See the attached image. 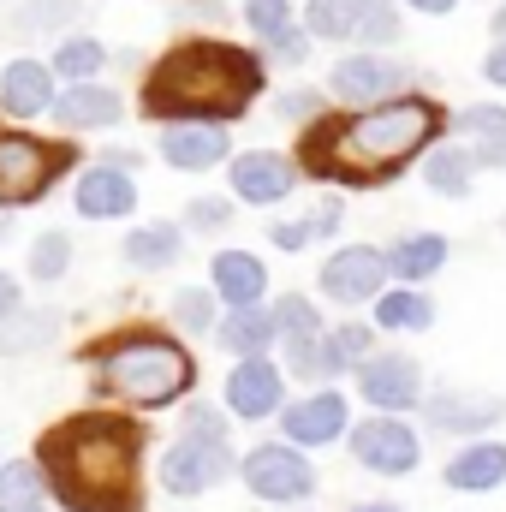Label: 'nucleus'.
<instances>
[{
	"label": "nucleus",
	"mask_w": 506,
	"mask_h": 512,
	"mask_svg": "<svg viewBox=\"0 0 506 512\" xmlns=\"http://www.w3.org/2000/svg\"><path fill=\"white\" fill-rule=\"evenodd\" d=\"M66 161H72L66 143H42L30 131H0V209L42 203L60 185Z\"/></svg>",
	"instance_id": "39448f33"
},
{
	"label": "nucleus",
	"mask_w": 506,
	"mask_h": 512,
	"mask_svg": "<svg viewBox=\"0 0 506 512\" xmlns=\"http://www.w3.org/2000/svg\"><path fill=\"white\" fill-rule=\"evenodd\" d=\"M423 417H429V429H441V435H483L489 423H501L506 417V399L495 393H453V387H441V393H429L423 399Z\"/></svg>",
	"instance_id": "f3484780"
},
{
	"label": "nucleus",
	"mask_w": 506,
	"mask_h": 512,
	"mask_svg": "<svg viewBox=\"0 0 506 512\" xmlns=\"http://www.w3.org/2000/svg\"><path fill=\"white\" fill-rule=\"evenodd\" d=\"M483 78H489L495 90H506V36L489 48V60H483Z\"/></svg>",
	"instance_id": "de8ad7c7"
},
{
	"label": "nucleus",
	"mask_w": 506,
	"mask_h": 512,
	"mask_svg": "<svg viewBox=\"0 0 506 512\" xmlns=\"http://www.w3.org/2000/svg\"><path fill=\"white\" fill-rule=\"evenodd\" d=\"M405 84H411V72H405L399 60H387L381 48L346 54V60H334V72H328V96H334V102H352V108L405 96Z\"/></svg>",
	"instance_id": "1a4fd4ad"
},
{
	"label": "nucleus",
	"mask_w": 506,
	"mask_h": 512,
	"mask_svg": "<svg viewBox=\"0 0 506 512\" xmlns=\"http://www.w3.org/2000/svg\"><path fill=\"white\" fill-rule=\"evenodd\" d=\"M239 477H245V489H251L256 501H268V507H304L310 495H316V465H310V453L298 447V441H262L251 447L245 459H239Z\"/></svg>",
	"instance_id": "0eeeda50"
},
{
	"label": "nucleus",
	"mask_w": 506,
	"mask_h": 512,
	"mask_svg": "<svg viewBox=\"0 0 506 512\" xmlns=\"http://www.w3.org/2000/svg\"><path fill=\"white\" fill-rule=\"evenodd\" d=\"M48 507V477L36 459H0V512H42Z\"/></svg>",
	"instance_id": "c85d7f7f"
},
{
	"label": "nucleus",
	"mask_w": 506,
	"mask_h": 512,
	"mask_svg": "<svg viewBox=\"0 0 506 512\" xmlns=\"http://www.w3.org/2000/svg\"><path fill=\"white\" fill-rule=\"evenodd\" d=\"M346 429H352V399L340 393V382L280 405V435L298 447H334V441H346Z\"/></svg>",
	"instance_id": "9d476101"
},
{
	"label": "nucleus",
	"mask_w": 506,
	"mask_h": 512,
	"mask_svg": "<svg viewBox=\"0 0 506 512\" xmlns=\"http://www.w3.org/2000/svg\"><path fill=\"white\" fill-rule=\"evenodd\" d=\"M453 137L471 149V161H477V167H506V108L477 102V108L453 114Z\"/></svg>",
	"instance_id": "5701e85b"
},
{
	"label": "nucleus",
	"mask_w": 506,
	"mask_h": 512,
	"mask_svg": "<svg viewBox=\"0 0 506 512\" xmlns=\"http://www.w3.org/2000/svg\"><path fill=\"white\" fill-rule=\"evenodd\" d=\"M72 203H78L84 221H126L131 209H137V185H131V173L108 167V161H96V167L78 173Z\"/></svg>",
	"instance_id": "a211bd4d"
},
{
	"label": "nucleus",
	"mask_w": 506,
	"mask_h": 512,
	"mask_svg": "<svg viewBox=\"0 0 506 512\" xmlns=\"http://www.w3.org/2000/svg\"><path fill=\"white\" fill-rule=\"evenodd\" d=\"M54 120L66 131H114L126 120V102H120V90L84 78V84H72V90L54 96Z\"/></svg>",
	"instance_id": "6ab92c4d"
},
{
	"label": "nucleus",
	"mask_w": 506,
	"mask_h": 512,
	"mask_svg": "<svg viewBox=\"0 0 506 512\" xmlns=\"http://www.w3.org/2000/svg\"><path fill=\"white\" fill-rule=\"evenodd\" d=\"M441 477H447V489H459V495H489V489H501L506 483V441L471 435V447H459Z\"/></svg>",
	"instance_id": "aec40b11"
},
{
	"label": "nucleus",
	"mask_w": 506,
	"mask_h": 512,
	"mask_svg": "<svg viewBox=\"0 0 506 512\" xmlns=\"http://www.w3.org/2000/svg\"><path fill=\"white\" fill-rule=\"evenodd\" d=\"M131 268H143V274H161V268H173L179 256H185V227H173V221H143V227H131L126 233V251H120Z\"/></svg>",
	"instance_id": "393cba45"
},
{
	"label": "nucleus",
	"mask_w": 506,
	"mask_h": 512,
	"mask_svg": "<svg viewBox=\"0 0 506 512\" xmlns=\"http://www.w3.org/2000/svg\"><path fill=\"white\" fill-rule=\"evenodd\" d=\"M274 114H280V120H298V126H310V120L322 114V90H280Z\"/></svg>",
	"instance_id": "79ce46f5"
},
{
	"label": "nucleus",
	"mask_w": 506,
	"mask_h": 512,
	"mask_svg": "<svg viewBox=\"0 0 506 512\" xmlns=\"http://www.w3.org/2000/svg\"><path fill=\"white\" fill-rule=\"evenodd\" d=\"M381 286H387V251L376 245H340L322 262V292L334 304H370Z\"/></svg>",
	"instance_id": "2eb2a0df"
},
{
	"label": "nucleus",
	"mask_w": 506,
	"mask_h": 512,
	"mask_svg": "<svg viewBox=\"0 0 506 512\" xmlns=\"http://www.w3.org/2000/svg\"><path fill=\"white\" fill-rule=\"evenodd\" d=\"M233 155V137L221 120H167L161 126V161L173 173H209Z\"/></svg>",
	"instance_id": "4468645a"
},
{
	"label": "nucleus",
	"mask_w": 506,
	"mask_h": 512,
	"mask_svg": "<svg viewBox=\"0 0 506 512\" xmlns=\"http://www.w3.org/2000/svg\"><path fill=\"white\" fill-rule=\"evenodd\" d=\"M66 268H72V233L48 227V233L30 239V280L54 286V280H66Z\"/></svg>",
	"instance_id": "72a5a7b5"
},
{
	"label": "nucleus",
	"mask_w": 506,
	"mask_h": 512,
	"mask_svg": "<svg viewBox=\"0 0 506 512\" xmlns=\"http://www.w3.org/2000/svg\"><path fill=\"white\" fill-rule=\"evenodd\" d=\"M489 24H495V42H501V36H506V6L495 12V18H489Z\"/></svg>",
	"instance_id": "603ef678"
},
{
	"label": "nucleus",
	"mask_w": 506,
	"mask_h": 512,
	"mask_svg": "<svg viewBox=\"0 0 506 512\" xmlns=\"http://www.w3.org/2000/svg\"><path fill=\"white\" fill-rule=\"evenodd\" d=\"M268 316H274V340H316L322 334V310L304 292H286Z\"/></svg>",
	"instance_id": "f704fd0d"
},
{
	"label": "nucleus",
	"mask_w": 506,
	"mask_h": 512,
	"mask_svg": "<svg viewBox=\"0 0 506 512\" xmlns=\"http://www.w3.org/2000/svg\"><path fill=\"white\" fill-rule=\"evenodd\" d=\"M310 239H316V233H310V215H304V221H274V227H268V245H274V251H304Z\"/></svg>",
	"instance_id": "c03bdc74"
},
{
	"label": "nucleus",
	"mask_w": 506,
	"mask_h": 512,
	"mask_svg": "<svg viewBox=\"0 0 506 512\" xmlns=\"http://www.w3.org/2000/svg\"><path fill=\"white\" fill-rule=\"evenodd\" d=\"M346 441H352V459H358L364 471H376V477H411L417 459H423V441H417V429L405 423V411H376V417L352 423Z\"/></svg>",
	"instance_id": "6e6552de"
},
{
	"label": "nucleus",
	"mask_w": 506,
	"mask_h": 512,
	"mask_svg": "<svg viewBox=\"0 0 506 512\" xmlns=\"http://www.w3.org/2000/svg\"><path fill=\"white\" fill-rule=\"evenodd\" d=\"M441 131V108L423 96H387L370 102L352 120H310V137L298 149V161H310V173L322 179H346V185H387L399 179Z\"/></svg>",
	"instance_id": "f03ea898"
},
{
	"label": "nucleus",
	"mask_w": 506,
	"mask_h": 512,
	"mask_svg": "<svg viewBox=\"0 0 506 512\" xmlns=\"http://www.w3.org/2000/svg\"><path fill=\"white\" fill-rule=\"evenodd\" d=\"M227 173H233V197L239 203H286L304 179L298 155H280V149H245L239 161L227 155Z\"/></svg>",
	"instance_id": "ddd939ff"
},
{
	"label": "nucleus",
	"mask_w": 506,
	"mask_h": 512,
	"mask_svg": "<svg viewBox=\"0 0 506 512\" xmlns=\"http://www.w3.org/2000/svg\"><path fill=\"white\" fill-rule=\"evenodd\" d=\"M185 435H227V411L191 399V405H185Z\"/></svg>",
	"instance_id": "37998d69"
},
{
	"label": "nucleus",
	"mask_w": 506,
	"mask_h": 512,
	"mask_svg": "<svg viewBox=\"0 0 506 512\" xmlns=\"http://www.w3.org/2000/svg\"><path fill=\"white\" fill-rule=\"evenodd\" d=\"M376 328H387V334H423V328H435V298L429 292H417V286H381L376 298Z\"/></svg>",
	"instance_id": "b1692460"
},
{
	"label": "nucleus",
	"mask_w": 506,
	"mask_h": 512,
	"mask_svg": "<svg viewBox=\"0 0 506 512\" xmlns=\"http://www.w3.org/2000/svg\"><path fill=\"white\" fill-rule=\"evenodd\" d=\"M280 512H304V507H280Z\"/></svg>",
	"instance_id": "5fc2aeb1"
},
{
	"label": "nucleus",
	"mask_w": 506,
	"mask_h": 512,
	"mask_svg": "<svg viewBox=\"0 0 506 512\" xmlns=\"http://www.w3.org/2000/svg\"><path fill=\"white\" fill-rule=\"evenodd\" d=\"M0 239H12V215H0Z\"/></svg>",
	"instance_id": "864d4df0"
},
{
	"label": "nucleus",
	"mask_w": 506,
	"mask_h": 512,
	"mask_svg": "<svg viewBox=\"0 0 506 512\" xmlns=\"http://www.w3.org/2000/svg\"><path fill=\"white\" fill-rule=\"evenodd\" d=\"M405 6H411V12H429V18H441V12H453L459 0H405Z\"/></svg>",
	"instance_id": "8fccbe9b"
},
{
	"label": "nucleus",
	"mask_w": 506,
	"mask_h": 512,
	"mask_svg": "<svg viewBox=\"0 0 506 512\" xmlns=\"http://www.w3.org/2000/svg\"><path fill=\"white\" fill-rule=\"evenodd\" d=\"M286 376H304V382L328 376V358H322V334H316V340H286Z\"/></svg>",
	"instance_id": "ea45409f"
},
{
	"label": "nucleus",
	"mask_w": 506,
	"mask_h": 512,
	"mask_svg": "<svg viewBox=\"0 0 506 512\" xmlns=\"http://www.w3.org/2000/svg\"><path fill=\"white\" fill-rule=\"evenodd\" d=\"M352 382H358V399H370L376 411H411V405H423V370L405 352H370L352 370Z\"/></svg>",
	"instance_id": "f8f14e48"
},
{
	"label": "nucleus",
	"mask_w": 506,
	"mask_h": 512,
	"mask_svg": "<svg viewBox=\"0 0 506 512\" xmlns=\"http://www.w3.org/2000/svg\"><path fill=\"white\" fill-rule=\"evenodd\" d=\"M370 6L376 0H310L298 24L310 30V42H358V24Z\"/></svg>",
	"instance_id": "cd10ccee"
},
{
	"label": "nucleus",
	"mask_w": 506,
	"mask_h": 512,
	"mask_svg": "<svg viewBox=\"0 0 506 512\" xmlns=\"http://www.w3.org/2000/svg\"><path fill=\"white\" fill-rule=\"evenodd\" d=\"M304 60H310V30H304V24H292L286 36L262 42V66H286V72H292V66H304Z\"/></svg>",
	"instance_id": "4c0bfd02"
},
{
	"label": "nucleus",
	"mask_w": 506,
	"mask_h": 512,
	"mask_svg": "<svg viewBox=\"0 0 506 512\" xmlns=\"http://www.w3.org/2000/svg\"><path fill=\"white\" fill-rule=\"evenodd\" d=\"M280 405H286V376H280V364H274L268 352L233 358V370H227V417H239V423H268V417H280Z\"/></svg>",
	"instance_id": "9b49d317"
},
{
	"label": "nucleus",
	"mask_w": 506,
	"mask_h": 512,
	"mask_svg": "<svg viewBox=\"0 0 506 512\" xmlns=\"http://www.w3.org/2000/svg\"><path fill=\"white\" fill-rule=\"evenodd\" d=\"M84 12V0H24V30H60L66 18H78Z\"/></svg>",
	"instance_id": "58836bf2"
},
{
	"label": "nucleus",
	"mask_w": 506,
	"mask_h": 512,
	"mask_svg": "<svg viewBox=\"0 0 506 512\" xmlns=\"http://www.w3.org/2000/svg\"><path fill=\"white\" fill-rule=\"evenodd\" d=\"M471 179H477V161H471V149H465L459 137L423 149V185H429L435 197H465Z\"/></svg>",
	"instance_id": "bb28decb"
},
{
	"label": "nucleus",
	"mask_w": 506,
	"mask_h": 512,
	"mask_svg": "<svg viewBox=\"0 0 506 512\" xmlns=\"http://www.w3.org/2000/svg\"><path fill=\"white\" fill-rule=\"evenodd\" d=\"M340 221H346V203H340V197H322V203H316V215H310V233H316V239H334V233H340Z\"/></svg>",
	"instance_id": "a18cd8bd"
},
{
	"label": "nucleus",
	"mask_w": 506,
	"mask_h": 512,
	"mask_svg": "<svg viewBox=\"0 0 506 512\" xmlns=\"http://www.w3.org/2000/svg\"><path fill=\"white\" fill-rule=\"evenodd\" d=\"M376 352V328L370 322H340V328H322V358H328V376H352L364 358Z\"/></svg>",
	"instance_id": "c756f323"
},
{
	"label": "nucleus",
	"mask_w": 506,
	"mask_h": 512,
	"mask_svg": "<svg viewBox=\"0 0 506 512\" xmlns=\"http://www.w3.org/2000/svg\"><path fill=\"white\" fill-rule=\"evenodd\" d=\"M447 233H405V239H393L387 245V280H405V286H423L429 274H441L447 268Z\"/></svg>",
	"instance_id": "4be33fe9"
},
{
	"label": "nucleus",
	"mask_w": 506,
	"mask_h": 512,
	"mask_svg": "<svg viewBox=\"0 0 506 512\" xmlns=\"http://www.w3.org/2000/svg\"><path fill=\"white\" fill-rule=\"evenodd\" d=\"M405 36V18L393 12V0H376L370 12H364V24H358V42L364 48H393Z\"/></svg>",
	"instance_id": "e433bc0d"
},
{
	"label": "nucleus",
	"mask_w": 506,
	"mask_h": 512,
	"mask_svg": "<svg viewBox=\"0 0 506 512\" xmlns=\"http://www.w3.org/2000/svg\"><path fill=\"white\" fill-rule=\"evenodd\" d=\"M191 387H197V364L167 334H120V340H108L102 358H96V376H90L96 399H114V405H131V411H167Z\"/></svg>",
	"instance_id": "20e7f679"
},
{
	"label": "nucleus",
	"mask_w": 506,
	"mask_h": 512,
	"mask_svg": "<svg viewBox=\"0 0 506 512\" xmlns=\"http://www.w3.org/2000/svg\"><path fill=\"white\" fill-rule=\"evenodd\" d=\"M215 304H221L215 286H179L173 292V328L191 334V340L197 334H215Z\"/></svg>",
	"instance_id": "473e14b6"
},
{
	"label": "nucleus",
	"mask_w": 506,
	"mask_h": 512,
	"mask_svg": "<svg viewBox=\"0 0 506 512\" xmlns=\"http://www.w3.org/2000/svg\"><path fill=\"white\" fill-rule=\"evenodd\" d=\"M215 340H221V352H233V358L268 352V346H274V316H268L262 304H227V316L215 322Z\"/></svg>",
	"instance_id": "a878e982"
},
{
	"label": "nucleus",
	"mask_w": 506,
	"mask_h": 512,
	"mask_svg": "<svg viewBox=\"0 0 506 512\" xmlns=\"http://www.w3.org/2000/svg\"><path fill=\"white\" fill-rule=\"evenodd\" d=\"M114 54H108V42H96V36H66L60 48H54V78H66V84H84V78H96L102 66H108Z\"/></svg>",
	"instance_id": "2f4dec72"
},
{
	"label": "nucleus",
	"mask_w": 506,
	"mask_h": 512,
	"mask_svg": "<svg viewBox=\"0 0 506 512\" xmlns=\"http://www.w3.org/2000/svg\"><path fill=\"white\" fill-rule=\"evenodd\" d=\"M262 54L233 42H179L173 54L155 60L143 78V114L149 120H239L262 90Z\"/></svg>",
	"instance_id": "7ed1b4c3"
},
{
	"label": "nucleus",
	"mask_w": 506,
	"mask_h": 512,
	"mask_svg": "<svg viewBox=\"0 0 506 512\" xmlns=\"http://www.w3.org/2000/svg\"><path fill=\"white\" fill-rule=\"evenodd\" d=\"M239 12H245V30H251L256 42H274V36H286L298 24L292 0H239Z\"/></svg>",
	"instance_id": "c9c22d12"
},
{
	"label": "nucleus",
	"mask_w": 506,
	"mask_h": 512,
	"mask_svg": "<svg viewBox=\"0 0 506 512\" xmlns=\"http://www.w3.org/2000/svg\"><path fill=\"white\" fill-rule=\"evenodd\" d=\"M18 304H24V280H18V274H6V268H0V316H12V310H18Z\"/></svg>",
	"instance_id": "49530a36"
},
{
	"label": "nucleus",
	"mask_w": 506,
	"mask_h": 512,
	"mask_svg": "<svg viewBox=\"0 0 506 512\" xmlns=\"http://www.w3.org/2000/svg\"><path fill=\"white\" fill-rule=\"evenodd\" d=\"M48 495L66 512H143V435L126 417L78 411L36 441Z\"/></svg>",
	"instance_id": "f257e3e1"
},
{
	"label": "nucleus",
	"mask_w": 506,
	"mask_h": 512,
	"mask_svg": "<svg viewBox=\"0 0 506 512\" xmlns=\"http://www.w3.org/2000/svg\"><path fill=\"white\" fill-rule=\"evenodd\" d=\"M227 221H233L227 197H191V203H185V227H191V233H221Z\"/></svg>",
	"instance_id": "a19ab883"
},
{
	"label": "nucleus",
	"mask_w": 506,
	"mask_h": 512,
	"mask_svg": "<svg viewBox=\"0 0 506 512\" xmlns=\"http://www.w3.org/2000/svg\"><path fill=\"white\" fill-rule=\"evenodd\" d=\"M155 477H161V489L173 501H197V495L221 489L227 477H239V453L227 447V435H179L161 453Z\"/></svg>",
	"instance_id": "423d86ee"
},
{
	"label": "nucleus",
	"mask_w": 506,
	"mask_h": 512,
	"mask_svg": "<svg viewBox=\"0 0 506 512\" xmlns=\"http://www.w3.org/2000/svg\"><path fill=\"white\" fill-rule=\"evenodd\" d=\"M209 286H215L221 304H262L268 268H262V256H251V251H215L209 256Z\"/></svg>",
	"instance_id": "412c9836"
},
{
	"label": "nucleus",
	"mask_w": 506,
	"mask_h": 512,
	"mask_svg": "<svg viewBox=\"0 0 506 512\" xmlns=\"http://www.w3.org/2000/svg\"><path fill=\"white\" fill-rule=\"evenodd\" d=\"M102 161H108V167H120V173H137V167H143V155H131V149H108Z\"/></svg>",
	"instance_id": "09e8293b"
},
{
	"label": "nucleus",
	"mask_w": 506,
	"mask_h": 512,
	"mask_svg": "<svg viewBox=\"0 0 506 512\" xmlns=\"http://www.w3.org/2000/svg\"><path fill=\"white\" fill-rule=\"evenodd\" d=\"M352 512H399V507H393V501H358Z\"/></svg>",
	"instance_id": "3c124183"
},
{
	"label": "nucleus",
	"mask_w": 506,
	"mask_h": 512,
	"mask_svg": "<svg viewBox=\"0 0 506 512\" xmlns=\"http://www.w3.org/2000/svg\"><path fill=\"white\" fill-rule=\"evenodd\" d=\"M54 96H60V78H54V66L48 60H12V66H0V108L12 114V120H42V114H54Z\"/></svg>",
	"instance_id": "dca6fc26"
},
{
	"label": "nucleus",
	"mask_w": 506,
	"mask_h": 512,
	"mask_svg": "<svg viewBox=\"0 0 506 512\" xmlns=\"http://www.w3.org/2000/svg\"><path fill=\"white\" fill-rule=\"evenodd\" d=\"M54 340V316L48 310H12V316H0V358H24V352H42Z\"/></svg>",
	"instance_id": "7c9ffc66"
}]
</instances>
